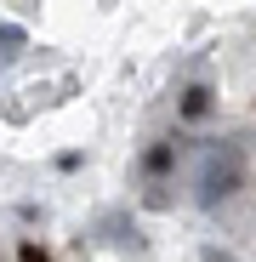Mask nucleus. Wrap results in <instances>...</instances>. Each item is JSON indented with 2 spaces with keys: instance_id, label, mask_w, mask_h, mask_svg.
Returning <instances> with one entry per match:
<instances>
[{
  "instance_id": "obj_1",
  "label": "nucleus",
  "mask_w": 256,
  "mask_h": 262,
  "mask_svg": "<svg viewBox=\"0 0 256 262\" xmlns=\"http://www.w3.org/2000/svg\"><path fill=\"white\" fill-rule=\"evenodd\" d=\"M0 262H57V251L40 239L34 228L12 223V216H0Z\"/></svg>"
}]
</instances>
